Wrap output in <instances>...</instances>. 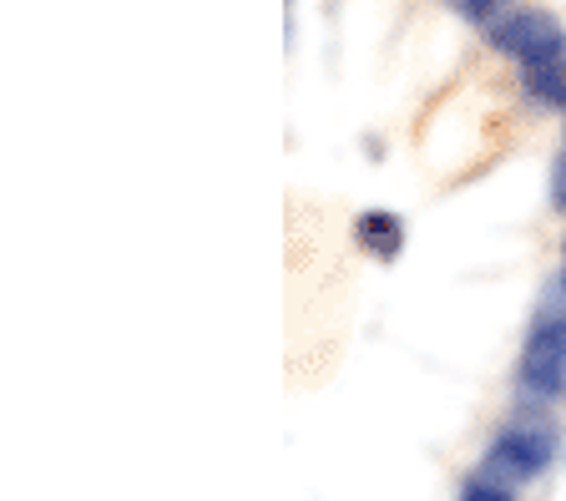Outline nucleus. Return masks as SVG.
Wrapping results in <instances>:
<instances>
[{
  "label": "nucleus",
  "instance_id": "f257e3e1",
  "mask_svg": "<svg viewBox=\"0 0 566 501\" xmlns=\"http://www.w3.org/2000/svg\"><path fill=\"white\" fill-rule=\"evenodd\" d=\"M516 385L531 400H562V390H566V310L556 299L546 304L542 320L531 324V340L516 365Z\"/></svg>",
  "mask_w": 566,
  "mask_h": 501
},
{
  "label": "nucleus",
  "instance_id": "f03ea898",
  "mask_svg": "<svg viewBox=\"0 0 566 501\" xmlns=\"http://www.w3.org/2000/svg\"><path fill=\"white\" fill-rule=\"evenodd\" d=\"M552 456H556V430L546 426V420H511L491 441L481 471L485 477H501V481H531L552 466Z\"/></svg>",
  "mask_w": 566,
  "mask_h": 501
},
{
  "label": "nucleus",
  "instance_id": "7ed1b4c3",
  "mask_svg": "<svg viewBox=\"0 0 566 501\" xmlns=\"http://www.w3.org/2000/svg\"><path fill=\"white\" fill-rule=\"evenodd\" d=\"M491 41H495V51H506V56H516V61H536V56L566 51V31L546 11H521V15L495 21Z\"/></svg>",
  "mask_w": 566,
  "mask_h": 501
},
{
  "label": "nucleus",
  "instance_id": "20e7f679",
  "mask_svg": "<svg viewBox=\"0 0 566 501\" xmlns=\"http://www.w3.org/2000/svg\"><path fill=\"white\" fill-rule=\"evenodd\" d=\"M521 92H526L536 107L566 112V51H556V56H536V61H521Z\"/></svg>",
  "mask_w": 566,
  "mask_h": 501
},
{
  "label": "nucleus",
  "instance_id": "39448f33",
  "mask_svg": "<svg viewBox=\"0 0 566 501\" xmlns=\"http://www.w3.org/2000/svg\"><path fill=\"white\" fill-rule=\"evenodd\" d=\"M354 233H359V243H365L375 259H400L405 249V223L395 213H385V208H375V213H359V223H354Z\"/></svg>",
  "mask_w": 566,
  "mask_h": 501
},
{
  "label": "nucleus",
  "instance_id": "423d86ee",
  "mask_svg": "<svg viewBox=\"0 0 566 501\" xmlns=\"http://www.w3.org/2000/svg\"><path fill=\"white\" fill-rule=\"evenodd\" d=\"M446 6H450V11H460L465 21H475V25H495L511 0H446Z\"/></svg>",
  "mask_w": 566,
  "mask_h": 501
},
{
  "label": "nucleus",
  "instance_id": "0eeeda50",
  "mask_svg": "<svg viewBox=\"0 0 566 501\" xmlns=\"http://www.w3.org/2000/svg\"><path fill=\"white\" fill-rule=\"evenodd\" d=\"M455 501H516V497H511V487L501 477H475V481H465V491Z\"/></svg>",
  "mask_w": 566,
  "mask_h": 501
},
{
  "label": "nucleus",
  "instance_id": "6e6552de",
  "mask_svg": "<svg viewBox=\"0 0 566 501\" xmlns=\"http://www.w3.org/2000/svg\"><path fill=\"white\" fill-rule=\"evenodd\" d=\"M552 203L566 213V147L556 153V163H552Z\"/></svg>",
  "mask_w": 566,
  "mask_h": 501
},
{
  "label": "nucleus",
  "instance_id": "1a4fd4ad",
  "mask_svg": "<svg viewBox=\"0 0 566 501\" xmlns=\"http://www.w3.org/2000/svg\"><path fill=\"white\" fill-rule=\"evenodd\" d=\"M562 294H566V243H562Z\"/></svg>",
  "mask_w": 566,
  "mask_h": 501
}]
</instances>
